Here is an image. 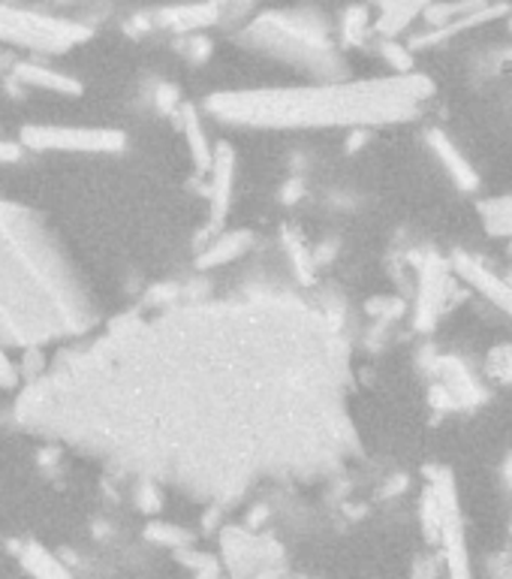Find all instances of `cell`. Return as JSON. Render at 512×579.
I'll return each instance as SVG.
<instances>
[{"label": "cell", "mask_w": 512, "mask_h": 579, "mask_svg": "<svg viewBox=\"0 0 512 579\" xmlns=\"http://www.w3.org/2000/svg\"><path fill=\"white\" fill-rule=\"evenodd\" d=\"M94 302L40 217L0 202V344L40 348L81 336Z\"/></svg>", "instance_id": "6da1fadb"}, {"label": "cell", "mask_w": 512, "mask_h": 579, "mask_svg": "<svg viewBox=\"0 0 512 579\" xmlns=\"http://www.w3.org/2000/svg\"><path fill=\"white\" fill-rule=\"evenodd\" d=\"M434 85L419 73L392 79L323 81L313 88L227 91L208 97V112L247 127H368L413 118L428 103Z\"/></svg>", "instance_id": "7a4b0ae2"}, {"label": "cell", "mask_w": 512, "mask_h": 579, "mask_svg": "<svg viewBox=\"0 0 512 579\" xmlns=\"http://www.w3.org/2000/svg\"><path fill=\"white\" fill-rule=\"evenodd\" d=\"M239 40L247 42L256 52H266L278 58L283 64H293L323 76L335 79L344 70L341 54L329 42L325 25L320 15L310 13H263L254 22H247Z\"/></svg>", "instance_id": "3957f363"}, {"label": "cell", "mask_w": 512, "mask_h": 579, "mask_svg": "<svg viewBox=\"0 0 512 579\" xmlns=\"http://www.w3.org/2000/svg\"><path fill=\"white\" fill-rule=\"evenodd\" d=\"M91 27L64 22V18H49L27 10H13L0 3V40L30 49V52H67L69 46L88 40Z\"/></svg>", "instance_id": "277c9868"}, {"label": "cell", "mask_w": 512, "mask_h": 579, "mask_svg": "<svg viewBox=\"0 0 512 579\" xmlns=\"http://www.w3.org/2000/svg\"><path fill=\"white\" fill-rule=\"evenodd\" d=\"M18 142L30 151H67V154H118L127 149L121 130L103 127H54V124H27Z\"/></svg>", "instance_id": "5b68a950"}, {"label": "cell", "mask_w": 512, "mask_h": 579, "mask_svg": "<svg viewBox=\"0 0 512 579\" xmlns=\"http://www.w3.org/2000/svg\"><path fill=\"white\" fill-rule=\"evenodd\" d=\"M449 290L446 281V266L440 260L428 256L419 266V299H417V326L419 329H432L444 311V297Z\"/></svg>", "instance_id": "8992f818"}, {"label": "cell", "mask_w": 512, "mask_h": 579, "mask_svg": "<svg viewBox=\"0 0 512 579\" xmlns=\"http://www.w3.org/2000/svg\"><path fill=\"white\" fill-rule=\"evenodd\" d=\"M434 383H440L459 407H476L479 402H486V392L476 383L471 375V368L456 360V356H434L432 360Z\"/></svg>", "instance_id": "52a82bcc"}, {"label": "cell", "mask_w": 512, "mask_h": 579, "mask_svg": "<svg viewBox=\"0 0 512 579\" xmlns=\"http://www.w3.org/2000/svg\"><path fill=\"white\" fill-rule=\"evenodd\" d=\"M456 272H459L461 278L471 284V287H476V290H479V293H483L491 305H498L503 314H510L512 317V284L510 281L498 278L495 272L486 269L479 260H473V256H468V254L456 256Z\"/></svg>", "instance_id": "ba28073f"}, {"label": "cell", "mask_w": 512, "mask_h": 579, "mask_svg": "<svg viewBox=\"0 0 512 579\" xmlns=\"http://www.w3.org/2000/svg\"><path fill=\"white\" fill-rule=\"evenodd\" d=\"M223 15H220V7L215 0H205V3H184V7H169L157 15V22L176 34H196L203 27L217 25Z\"/></svg>", "instance_id": "9c48e42d"}, {"label": "cell", "mask_w": 512, "mask_h": 579, "mask_svg": "<svg viewBox=\"0 0 512 579\" xmlns=\"http://www.w3.org/2000/svg\"><path fill=\"white\" fill-rule=\"evenodd\" d=\"M235 169V154L227 142H220V149H215V163H212V227H217L232 200V173Z\"/></svg>", "instance_id": "30bf717a"}, {"label": "cell", "mask_w": 512, "mask_h": 579, "mask_svg": "<svg viewBox=\"0 0 512 579\" xmlns=\"http://www.w3.org/2000/svg\"><path fill=\"white\" fill-rule=\"evenodd\" d=\"M428 146L437 154V161L444 163V169L452 176V181L461 190H476L479 188V176L473 173V166L464 161V154L456 149V142L444 134V130H428Z\"/></svg>", "instance_id": "8fae6325"}, {"label": "cell", "mask_w": 512, "mask_h": 579, "mask_svg": "<svg viewBox=\"0 0 512 579\" xmlns=\"http://www.w3.org/2000/svg\"><path fill=\"white\" fill-rule=\"evenodd\" d=\"M437 3V0H374L377 7V22H374V30L386 34V37H395L401 34L413 18L425 15V10Z\"/></svg>", "instance_id": "7c38bea8"}, {"label": "cell", "mask_w": 512, "mask_h": 579, "mask_svg": "<svg viewBox=\"0 0 512 579\" xmlns=\"http://www.w3.org/2000/svg\"><path fill=\"white\" fill-rule=\"evenodd\" d=\"M18 562L34 579H69V570L64 562L52 555L40 543H22L18 546Z\"/></svg>", "instance_id": "4fadbf2b"}, {"label": "cell", "mask_w": 512, "mask_h": 579, "mask_svg": "<svg viewBox=\"0 0 512 579\" xmlns=\"http://www.w3.org/2000/svg\"><path fill=\"white\" fill-rule=\"evenodd\" d=\"M251 248V232H223L215 242L200 254V269H212V266H227L232 260H239Z\"/></svg>", "instance_id": "5bb4252c"}, {"label": "cell", "mask_w": 512, "mask_h": 579, "mask_svg": "<svg viewBox=\"0 0 512 579\" xmlns=\"http://www.w3.org/2000/svg\"><path fill=\"white\" fill-rule=\"evenodd\" d=\"M13 76L25 85H37L46 91H57V95L76 97L81 91V85L76 79H69L64 73H54V70L37 67V64H15Z\"/></svg>", "instance_id": "9a60e30c"}, {"label": "cell", "mask_w": 512, "mask_h": 579, "mask_svg": "<svg viewBox=\"0 0 512 579\" xmlns=\"http://www.w3.org/2000/svg\"><path fill=\"white\" fill-rule=\"evenodd\" d=\"M181 130H184V139H188L190 154H193V161L200 169H212V163H215V149L208 146V139H205V130L200 118H196V112L193 106H181Z\"/></svg>", "instance_id": "2e32d148"}, {"label": "cell", "mask_w": 512, "mask_h": 579, "mask_svg": "<svg viewBox=\"0 0 512 579\" xmlns=\"http://www.w3.org/2000/svg\"><path fill=\"white\" fill-rule=\"evenodd\" d=\"M479 215H483V227H486V232L512 239V193L510 197L486 200L479 205Z\"/></svg>", "instance_id": "e0dca14e"}, {"label": "cell", "mask_w": 512, "mask_h": 579, "mask_svg": "<svg viewBox=\"0 0 512 579\" xmlns=\"http://www.w3.org/2000/svg\"><path fill=\"white\" fill-rule=\"evenodd\" d=\"M371 15H368V7H347L344 15H341V40L347 46H362L371 34Z\"/></svg>", "instance_id": "ac0fdd59"}, {"label": "cell", "mask_w": 512, "mask_h": 579, "mask_svg": "<svg viewBox=\"0 0 512 579\" xmlns=\"http://www.w3.org/2000/svg\"><path fill=\"white\" fill-rule=\"evenodd\" d=\"M286 254H290V263L296 266L298 281H305V284L313 281V260H310L308 248L302 244V239L290 236V232H286Z\"/></svg>", "instance_id": "d6986e66"}, {"label": "cell", "mask_w": 512, "mask_h": 579, "mask_svg": "<svg viewBox=\"0 0 512 579\" xmlns=\"http://www.w3.org/2000/svg\"><path fill=\"white\" fill-rule=\"evenodd\" d=\"M488 372L500 383H512V344H500V348L488 353Z\"/></svg>", "instance_id": "ffe728a7"}, {"label": "cell", "mask_w": 512, "mask_h": 579, "mask_svg": "<svg viewBox=\"0 0 512 579\" xmlns=\"http://www.w3.org/2000/svg\"><path fill=\"white\" fill-rule=\"evenodd\" d=\"M380 49H383V58L389 61L395 73H413V54H410V49L392 40L380 42Z\"/></svg>", "instance_id": "44dd1931"}, {"label": "cell", "mask_w": 512, "mask_h": 579, "mask_svg": "<svg viewBox=\"0 0 512 579\" xmlns=\"http://www.w3.org/2000/svg\"><path fill=\"white\" fill-rule=\"evenodd\" d=\"M136 504L145 513L161 511V492H157V486L151 483V480H142V483L136 486Z\"/></svg>", "instance_id": "7402d4cb"}, {"label": "cell", "mask_w": 512, "mask_h": 579, "mask_svg": "<svg viewBox=\"0 0 512 579\" xmlns=\"http://www.w3.org/2000/svg\"><path fill=\"white\" fill-rule=\"evenodd\" d=\"M18 387V365L10 360L7 348L0 344V390H15Z\"/></svg>", "instance_id": "603a6c76"}, {"label": "cell", "mask_w": 512, "mask_h": 579, "mask_svg": "<svg viewBox=\"0 0 512 579\" xmlns=\"http://www.w3.org/2000/svg\"><path fill=\"white\" fill-rule=\"evenodd\" d=\"M368 311L374 317H398L405 311V305L398 299H374V302H368Z\"/></svg>", "instance_id": "cb8c5ba5"}, {"label": "cell", "mask_w": 512, "mask_h": 579, "mask_svg": "<svg viewBox=\"0 0 512 579\" xmlns=\"http://www.w3.org/2000/svg\"><path fill=\"white\" fill-rule=\"evenodd\" d=\"M149 538L161 540V543H188V534H181L178 528L172 526H151L149 528Z\"/></svg>", "instance_id": "d4e9b609"}, {"label": "cell", "mask_w": 512, "mask_h": 579, "mask_svg": "<svg viewBox=\"0 0 512 579\" xmlns=\"http://www.w3.org/2000/svg\"><path fill=\"white\" fill-rule=\"evenodd\" d=\"M154 103H157V109L161 112H176L178 106V88H172V85H161L157 88V97H154Z\"/></svg>", "instance_id": "484cf974"}, {"label": "cell", "mask_w": 512, "mask_h": 579, "mask_svg": "<svg viewBox=\"0 0 512 579\" xmlns=\"http://www.w3.org/2000/svg\"><path fill=\"white\" fill-rule=\"evenodd\" d=\"M212 52V42L203 40V37H190L188 40V54L190 58H196V61H205Z\"/></svg>", "instance_id": "4316f807"}, {"label": "cell", "mask_w": 512, "mask_h": 579, "mask_svg": "<svg viewBox=\"0 0 512 579\" xmlns=\"http://www.w3.org/2000/svg\"><path fill=\"white\" fill-rule=\"evenodd\" d=\"M18 154H22V149H18L15 142H7V139H0V163L18 161Z\"/></svg>", "instance_id": "83f0119b"}, {"label": "cell", "mask_w": 512, "mask_h": 579, "mask_svg": "<svg viewBox=\"0 0 512 579\" xmlns=\"http://www.w3.org/2000/svg\"><path fill=\"white\" fill-rule=\"evenodd\" d=\"M507 15H510V30H512V10H510V13H507Z\"/></svg>", "instance_id": "f1b7e54d"}, {"label": "cell", "mask_w": 512, "mask_h": 579, "mask_svg": "<svg viewBox=\"0 0 512 579\" xmlns=\"http://www.w3.org/2000/svg\"><path fill=\"white\" fill-rule=\"evenodd\" d=\"M507 281H510V284H512V272H510V278H507Z\"/></svg>", "instance_id": "f546056e"}, {"label": "cell", "mask_w": 512, "mask_h": 579, "mask_svg": "<svg viewBox=\"0 0 512 579\" xmlns=\"http://www.w3.org/2000/svg\"><path fill=\"white\" fill-rule=\"evenodd\" d=\"M510 251H512V244H510Z\"/></svg>", "instance_id": "4dcf8cb0"}]
</instances>
